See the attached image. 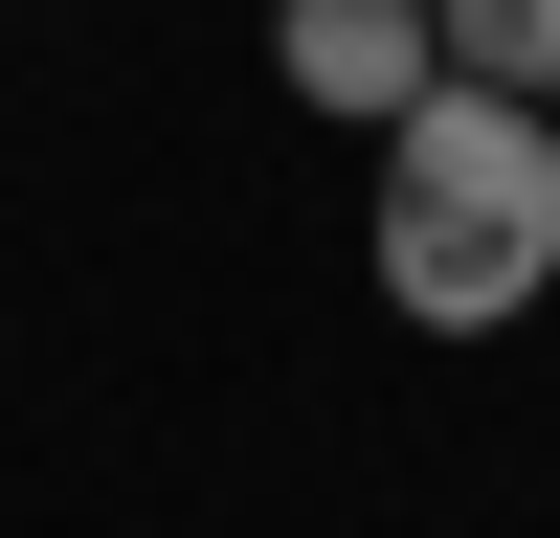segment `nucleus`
<instances>
[{
  "instance_id": "1",
  "label": "nucleus",
  "mask_w": 560,
  "mask_h": 538,
  "mask_svg": "<svg viewBox=\"0 0 560 538\" xmlns=\"http://www.w3.org/2000/svg\"><path fill=\"white\" fill-rule=\"evenodd\" d=\"M560 292V113L493 68L404 90L382 113V314H427V337H493V314Z\"/></svg>"
},
{
  "instance_id": "2",
  "label": "nucleus",
  "mask_w": 560,
  "mask_h": 538,
  "mask_svg": "<svg viewBox=\"0 0 560 538\" xmlns=\"http://www.w3.org/2000/svg\"><path fill=\"white\" fill-rule=\"evenodd\" d=\"M269 90L337 134H382L404 90H448V0H269Z\"/></svg>"
},
{
  "instance_id": "3",
  "label": "nucleus",
  "mask_w": 560,
  "mask_h": 538,
  "mask_svg": "<svg viewBox=\"0 0 560 538\" xmlns=\"http://www.w3.org/2000/svg\"><path fill=\"white\" fill-rule=\"evenodd\" d=\"M448 68H493V90L560 113V0H448Z\"/></svg>"
}]
</instances>
